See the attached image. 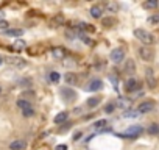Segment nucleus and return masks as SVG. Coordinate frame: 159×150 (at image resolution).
<instances>
[{"label":"nucleus","mask_w":159,"mask_h":150,"mask_svg":"<svg viewBox=\"0 0 159 150\" xmlns=\"http://www.w3.org/2000/svg\"><path fill=\"white\" fill-rule=\"evenodd\" d=\"M3 61H5V58H3L2 55H0V66H2V64H3Z\"/></svg>","instance_id":"35"},{"label":"nucleus","mask_w":159,"mask_h":150,"mask_svg":"<svg viewBox=\"0 0 159 150\" xmlns=\"http://www.w3.org/2000/svg\"><path fill=\"white\" fill-rule=\"evenodd\" d=\"M90 16L94 19H100L103 16V6L101 5H94L90 8Z\"/></svg>","instance_id":"9"},{"label":"nucleus","mask_w":159,"mask_h":150,"mask_svg":"<svg viewBox=\"0 0 159 150\" xmlns=\"http://www.w3.org/2000/svg\"><path fill=\"white\" fill-rule=\"evenodd\" d=\"M145 80H147V85L150 89H154L156 88V77H154V72L153 69H145Z\"/></svg>","instance_id":"4"},{"label":"nucleus","mask_w":159,"mask_h":150,"mask_svg":"<svg viewBox=\"0 0 159 150\" xmlns=\"http://www.w3.org/2000/svg\"><path fill=\"white\" fill-rule=\"evenodd\" d=\"M142 131H143V128H142L140 125H131V127L126 128L120 136H122V138H126V139H136L137 136L142 134Z\"/></svg>","instance_id":"2"},{"label":"nucleus","mask_w":159,"mask_h":150,"mask_svg":"<svg viewBox=\"0 0 159 150\" xmlns=\"http://www.w3.org/2000/svg\"><path fill=\"white\" fill-rule=\"evenodd\" d=\"M125 72H126L128 75H132V74H134V61H132V60H128V61L125 63Z\"/></svg>","instance_id":"14"},{"label":"nucleus","mask_w":159,"mask_h":150,"mask_svg":"<svg viewBox=\"0 0 159 150\" xmlns=\"http://www.w3.org/2000/svg\"><path fill=\"white\" fill-rule=\"evenodd\" d=\"M154 110V102H151V100H147V102H142L139 106H137V113L139 114H147V113H150V111H153Z\"/></svg>","instance_id":"3"},{"label":"nucleus","mask_w":159,"mask_h":150,"mask_svg":"<svg viewBox=\"0 0 159 150\" xmlns=\"http://www.w3.org/2000/svg\"><path fill=\"white\" fill-rule=\"evenodd\" d=\"M67 117H69V114L65 113V111H62V113L56 114V116H55V124H62V122L67 120Z\"/></svg>","instance_id":"16"},{"label":"nucleus","mask_w":159,"mask_h":150,"mask_svg":"<svg viewBox=\"0 0 159 150\" xmlns=\"http://www.w3.org/2000/svg\"><path fill=\"white\" fill-rule=\"evenodd\" d=\"M6 35H8V36H14V38L19 39V38L23 35V30H20V28H12V30H8Z\"/></svg>","instance_id":"18"},{"label":"nucleus","mask_w":159,"mask_h":150,"mask_svg":"<svg viewBox=\"0 0 159 150\" xmlns=\"http://www.w3.org/2000/svg\"><path fill=\"white\" fill-rule=\"evenodd\" d=\"M0 92H2V88H0Z\"/></svg>","instance_id":"36"},{"label":"nucleus","mask_w":159,"mask_h":150,"mask_svg":"<svg viewBox=\"0 0 159 150\" xmlns=\"http://www.w3.org/2000/svg\"><path fill=\"white\" fill-rule=\"evenodd\" d=\"M59 78H61V75H59L58 72H51V74H50V81H53V83H58Z\"/></svg>","instance_id":"25"},{"label":"nucleus","mask_w":159,"mask_h":150,"mask_svg":"<svg viewBox=\"0 0 159 150\" xmlns=\"http://www.w3.org/2000/svg\"><path fill=\"white\" fill-rule=\"evenodd\" d=\"M3 17H5V13L0 11V20H3Z\"/></svg>","instance_id":"34"},{"label":"nucleus","mask_w":159,"mask_h":150,"mask_svg":"<svg viewBox=\"0 0 159 150\" xmlns=\"http://www.w3.org/2000/svg\"><path fill=\"white\" fill-rule=\"evenodd\" d=\"M157 20H159V16H153V17H150V22H153V24L157 22Z\"/></svg>","instance_id":"33"},{"label":"nucleus","mask_w":159,"mask_h":150,"mask_svg":"<svg viewBox=\"0 0 159 150\" xmlns=\"http://www.w3.org/2000/svg\"><path fill=\"white\" fill-rule=\"evenodd\" d=\"M157 0H147V2H143V8L145 9H154V8H157Z\"/></svg>","instance_id":"17"},{"label":"nucleus","mask_w":159,"mask_h":150,"mask_svg":"<svg viewBox=\"0 0 159 150\" xmlns=\"http://www.w3.org/2000/svg\"><path fill=\"white\" fill-rule=\"evenodd\" d=\"M101 88H103V83H101V80H94V81H90V83L86 86V91L95 92V91H100Z\"/></svg>","instance_id":"8"},{"label":"nucleus","mask_w":159,"mask_h":150,"mask_svg":"<svg viewBox=\"0 0 159 150\" xmlns=\"http://www.w3.org/2000/svg\"><path fill=\"white\" fill-rule=\"evenodd\" d=\"M22 114L25 116V117H31V116H34V110L30 106V108H25V110H22Z\"/></svg>","instance_id":"23"},{"label":"nucleus","mask_w":159,"mask_h":150,"mask_svg":"<svg viewBox=\"0 0 159 150\" xmlns=\"http://www.w3.org/2000/svg\"><path fill=\"white\" fill-rule=\"evenodd\" d=\"M23 148H25V141H20V139L12 141L9 144V150H23Z\"/></svg>","instance_id":"12"},{"label":"nucleus","mask_w":159,"mask_h":150,"mask_svg":"<svg viewBox=\"0 0 159 150\" xmlns=\"http://www.w3.org/2000/svg\"><path fill=\"white\" fill-rule=\"evenodd\" d=\"M12 49L17 50V52H19V50H23V49H25V41H23V39H20V38H19V39H16L14 42H12Z\"/></svg>","instance_id":"15"},{"label":"nucleus","mask_w":159,"mask_h":150,"mask_svg":"<svg viewBox=\"0 0 159 150\" xmlns=\"http://www.w3.org/2000/svg\"><path fill=\"white\" fill-rule=\"evenodd\" d=\"M9 63H11L12 66L19 67V69H23V67L26 66L25 60H22V58H17V57H14V58H9Z\"/></svg>","instance_id":"11"},{"label":"nucleus","mask_w":159,"mask_h":150,"mask_svg":"<svg viewBox=\"0 0 159 150\" xmlns=\"http://www.w3.org/2000/svg\"><path fill=\"white\" fill-rule=\"evenodd\" d=\"M159 133V125L157 124H151L150 127H148V134H157Z\"/></svg>","instance_id":"21"},{"label":"nucleus","mask_w":159,"mask_h":150,"mask_svg":"<svg viewBox=\"0 0 159 150\" xmlns=\"http://www.w3.org/2000/svg\"><path fill=\"white\" fill-rule=\"evenodd\" d=\"M98 105H100V99L98 97H90V99H87V106L89 108H95Z\"/></svg>","instance_id":"19"},{"label":"nucleus","mask_w":159,"mask_h":150,"mask_svg":"<svg viewBox=\"0 0 159 150\" xmlns=\"http://www.w3.org/2000/svg\"><path fill=\"white\" fill-rule=\"evenodd\" d=\"M106 9H108L109 13H115V11L118 9V6H117V3H112V2H109L108 5H106Z\"/></svg>","instance_id":"24"},{"label":"nucleus","mask_w":159,"mask_h":150,"mask_svg":"<svg viewBox=\"0 0 159 150\" xmlns=\"http://www.w3.org/2000/svg\"><path fill=\"white\" fill-rule=\"evenodd\" d=\"M106 124H108V122H106L104 119H101V120H98V122H95V127H97V128H101V127H104Z\"/></svg>","instance_id":"29"},{"label":"nucleus","mask_w":159,"mask_h":150,"mask_svg":"<svg viewBox=\"0 0 159 150\" xmlns=\"http://www.w3.org/2000/svg\"><path fill=\"white\" fill-rule=\"evenodd\" d=\"M125 88H126V91H129V92H132V91L139 89V83H137V80H136V78H128V80H126V83H125Z\"/></svg>","instance_id":"10"},{"label":"nucleus","mask_w":159,"mask_h":150,"mask_svg":"<svg viewBox=\"0 0 159 150\" xmlns=\"http://www.w3.org/2000/svg\"><path fill=\"white\" fill-rule=\"evenodd\" d=\"M111 24H114V19H112V17L103 19V25H106V27H111Z\"/></svg>","instance_id":"28"},{"label":"nucleus","mask_w":159,"mask_h":150,"mask_svg":"<svg viewBox=\"0 0 159 150\" xmlns=\"http://www.w3.org/2000/svg\"><path fill=\"white\" fill-rule=\"evenodd\" d=\"M111 60H112V63H117V64L122 63L125 60V52L122 49H114L111 52Z\"/></svg>","instance_id":"6"},{"label":"nucleus","mask_w":159,"mask_h":150,"mask_svg":"<svg viewBox=\"0 0 159 150\" xmlns=\"http://www.w3.org/2000/svg\"><path fill=\"white\" fill-rule=\"evenodd\" d=\"M8 28V22L6 20H0V30H5Z\"/></svg>","instance_id":"30"},{"label":"nucleus","mask_w":159,"mask_h":150,"mask_svg":"<svg viewBox=\"0 0 159 150\" xmlns=\"http://www.w3.org/2000/svg\"><path fill=\"white\" fill-rule=\"evenodd\" d=\"M61 95L64 97V100L65 102H72V100H75V91H72L70 88H62L61 89Z\"/></svg>","instance_id":"7"},{"label":"nucleus","mask_w":159,"mask_h":150,"mask_svg":"<svg viewBox=\"0 0 159 150\" xmlns=\"http://www.w3.org/2000/svg\"><path fill=\"white\" fill-rule=\"evenodd\" d=\"M137 114H139L137 111H131V110H129V111L123 113V117H137Z\"/></svg>","instance_id":"27"},{"label":"nucleus","mask_w":159,"mask_h":150,"mask_svg":"<svg viewBox=\"0 0 159 150\" xmlns=\"http://www.w3.org/2000/svg\"><path fill=\"white\" fill-rule=\"evenodd\" d=\"M114 110H115V105L114 103H108V105L104 106V113H108V114H111Z\"/></svg>","instance_id":"26"},{"label":"nucleus","mask_w":159,"mask_h":150,"mask_svg":"<svg viewBox=\"0 0 159 150\" xmlns=\"http://www.w3.org/2000/svg\"><path fill=\"white\" fill-rule=\"evenodd\" d=\"M139 55H140V58H142V60H145V61H151V60H153V57H154V53H153V50H151L150 47L143 46V47H140V49H139Z\"/></svg>","instance_id":"5"},{"label":"nucleus","mask_w":159,"mask_h":150,"mask_svg":"<svg viewBox=\"0 0 159 150\" xmlns=\"http://www.w3.org/2000/svg\"><path fill=\"white\" fill-rule=\"evenodd\" d=\"M56 150H67V145H65V144H62V145H58V147H56Z\"/></svg>","instance_id":"32"},{"label":"nucleus","mask_w":159,"mask_h":150,"mask_svg":"<svg viewBox=\"0 0 159 150\" xmlns=\"http://www.w3.org/2000/svg\"><path fill=\"white\" fill-rule=\"evenodd\" d=\"M64 55H65V52H64V49H53V57H56V58H64Z\"/></svg>","instance_id":"20"},{"label":"nucleus","mask_w":159,"mask_h":150,"mask_svg":"<svg viewBox=\"0 0 159 150\" xmlns=\"http://www.w3.org/2000/svg\"><path fill=\"white\" fill-rule=\"evenodd\" d=\"M64 80H65V83H67V85H76L78 83V77L75 74H65Z\"/></svg>","instance_id":"13"},{"label":"nucleus","mask_w":159,"mask_h":150,"mask_svg":"<svg viewBox=\"0 0 159 150\" xmlns=\"http://www.w3.org/2000/svg\"><path fill=\"white\" fill-rule=\"evenodd\" d=\"M134 36L140 41L142 44H145V46H151V44L154 42L153 35L148 33L147 30H143V28H136V30H134Z\"/></svg>","instance_id":"1"},{"label":"nucleus","mask_w":159,"mask_h":150,"mask_svg":"<svg viewBox=\"0 0 159 150\" xmlns=\"http://www.w3.org/2000/svg\"><path fill=\"white\" fill-rule=\"evenodd\" d=\"M81 136H83V133H81V131H76V133H75V136H73V141H78L80 138H81Z\"/></svg>","instance_id":"31"},{"label":"nucleus","mask_w":159,"mask_h":150,"mask_svg":"<svg viewBox=\"0 0 159 150\" xmlns=\"http://www.w3.org/2000/svg\"><path fill=\"white\" fill-rule=\"evenodd\" d=\"M17 106H19V108H22V110H25V108H30L31 105H30V102H28V100L20 99V100H17Z\"/></svg>","instance_id":"22"}]
</instances>
